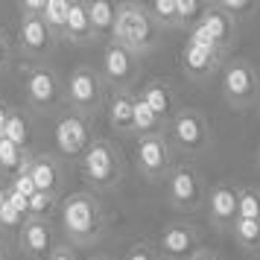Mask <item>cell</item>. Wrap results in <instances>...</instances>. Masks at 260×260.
<instances>
[{"instance_id":"e575fe53","label":"cell","mask_w":260,"mask_h":260,"mask_svg":"<svg viewBox=\"0 0 260 260\" xmlns=\"http://www.w3.org/2000/svg\"><path fill=\"white\" fill-rule=\"evenodd\" d=\"M47 260H79V254H76V248L68 246V243H56V248L50 251Z\"/></svg>"},{"instance_id":"ee69618b","label":"cell","mask_w":260,"mask_h":260,"mask_svg":"<svg viewBox=\"0 0 260 260\" xmlns=\"http://www.w3.org/2000/svg\"><path fill=\"white\" fill-rule=\"evenodd\" d=\"M254 106H257V114H260V96H257V103H254Z\"/></svg>"},{"instance_id":"1f68e13d","label":"cell","mask_w":260,"mask_h":260,"mask_svg":"<svg viewBox=\"0 0 260 260\" xmlns=\"http://www.w3.org/2000/svg\"><path fill=\"white\" fill-rule=\"evenodd\" d=\"M24 222H26L24 213H18L15 208H9V205L0 208V231H6V234H18V231L24 228Z\"/></svg>"},{"instance_id":"ab89813d","label":"cell","mask_w":260,"mask_h":260,"mask_svg":"<svg viewBox=\"0 0 260 260\" xmlns=\"http://www.w3.org/2000/svg\"><path fill=\"white\" fill-rule=\"evenodd\" d=\"M0 260H15L12 257V248H9V243H6L3 237H0Z\"/></svg>"},{"instance_id":"7c38bea8","label":"cell","mask_w":260,"mask_h":260,"mask_svg":"<svg viewBox=\"0 0 260 260\" xmlns=\"http://www.w3.org/2000/svg\"><path fill=\"white\" fill-rule=\"evenodd\" d=\"M24 94H26V103L36 111H56L64 103V88H61L59 76L50 68H41V64L26 68Z\"/></svg>"},{"instance_id":"83f0119b","label":"cell","mask_w":260,"mask_h":260,"mask_svg":"<svg viewBox=\"0 0 260 260\" xmlns=\"http://www.w3.org/2000/svg\"><path fill=\"white\" fill-rule=\"evenodd\" d=\"M41 21L50 26V32H53L56 41H59L61 32H64V21H68V0H44Z\"/></svg>"},{"instance_id":"cb8c5ba5","label":"cell","mask_w":260,"mask_h":260,"mask_svg":"<svg viewBox=\"0 0 260 260\" xmlns=\"http://www.w3.org/2000/svg\"><path fill=\"white\" fill-rule=\"evenodd\" d=\"M231 237L243 251L260 254V219H240L237 216L234 225H231Z\"/></svg>"},{"instance_id":"7bdbcfd3","label":"cell","mask_w":260,"mask_h":260,"mask_svg":"<svg viewBox=\"0 0 260 260\" xmlns=\"http://www.w3.org/2000/svg\"><path fill=\"white\" fill-rule=\"evenodd\" d=\"M257 164H260V141H257Z\"/></svg>"},{"instance_id":"f1b7e54d","label":"cell","mask_w":260,"mask_h":260,"mask_svg":"<svg viewBox=\"0 0 260 260\" xmlns=\"http://www.w3.org/2000/svg\"><path fill=\"white\" fill-rule=\"evenodd\" d=\"M59 208V196L56 193H41L36 190L32 196H29V213H26V219H50V213Z\"/></svg>"},{"instance_id":"d4e9b609","label":"cell","mask_w":260,"mask_h":260,"mask_svg":"<svg viewBox=\"0 0 260 260\" xmlns=\"http://www.w3.org/2000/svg\"><path fill=\"white\" fill-rule=\"evenodd\" d=\"M29 138H32V123H29V117H26L24 111L12 108V111H9V120H6L3 141H9V143H15V146L26 149V146H29Z\"/></svg>"},{"instance_id":"d6986e66","label":"cell","mask_w":260,"mask_h":260,"mask_svg":"<svg viewBox=\"0 0 260 260\" xmlns=\"http://www.w3.org/2000/svg\"><path fill=\"white\" fill-rule=\"evenodd\" d=\"M199 26L211 36V41L222 50V53H228V47L234 44V38H237V21L228 18L216 3H208V6H205V12H202V18H199Z\"/></svg>"},{"instance_id":"30bf717a","label":"cell","mask_w":260,"mask_h":260,"mask_svg":"<svg viewBox=\"0 0 260 260\" xmlns=\"http://www.w3.org/2000/svg\"><path fill=\"white\" fill-rule=\"evenodd\" d=\"M96 71L103 76L106 88H111V91H129L135 85V79H138V73H141V59L135 53H129L126 47L108 41L106 50H103V61H100Z\"/></svg>"},{"instance_id":"3957f363","label":"cell","mask_w":260,"mask_h":260,"mask_svg":"<svg viewBox=\"0 0 260 260\" xmlns=\"http://www.w3.org/2000/svg\"><path fill=\"white\" fill-rule=\"evenodd\" d=\"M79 173H82V181L91 187V193L94 190H114L126 176L123 152L117 149L114 141L96 138L79 158Z\"/></svg>"},{"instance_id":"d590c367","label":"cell","mask_w":260,"mask_h":260,"mask_svg":"<svg viewBox=\"0 0 260 260\" xmlns=\"http://www.w3.org/2000/svg\"><path fill=\"white\" fill-rule=\"evenodd\" d=\"M9 59H12V44H9V38H6V32L0 29V73L9 68Z\"/></svg>"},{"instance_id":"6da1fadb","label":"cell","mask_w":260,"mask_h":260,"mask_svg":"<svg viewBox=\"0 0 260 260\" xmlns=\"http://www.w3.org/2000/svg\"><path fill=\"white\" fill-rule=\"evenodd\" d=\"M59 225L68 246L73 248L94 246L96 240H103V234H106V225H108L106 208L96 199V193H91V190L71 193L59 205Z\"/></svg>"},{"instance_id":"277c9868","label":"cell","mask_w":260,"mask_h":260,"mask_svg":"<svg viewBox=\"0 0 260 260\" xmlns=\"http://www.w3.org/2000/svg\"><path fill=\"white\" fill-rule=\"evenodd\" d=\"M64 88V103L71 106V111L82 114V117H96L103 108H106V96H108V88L103 82V76L96 68L91 64H79L73 68L68 82L61 85Z\"/></svg>"},{"instance_id":"ba28073f","label":"cell","mask_w":260,"mask_h":260,"mask_svg":"<svg viewBox=\"0 0 260 260\" xmlns=\"http://www.w3.org/2000/svg\"><path fill=\"white\" fill-rule=\"evenodd\" d=\"M135 167L146 181H164L170 176L176 161H173V146H170L164 132L135 138Z\"/></svg>"},{"instance_id":"9c48e42d","label":"cell","mask_w":260,"mask_h":260,"mask_svg":"<svg viewBox=\"0 0 260 260\" xmlns=\"http://www.w3.org/2000/svg\"><path fill=\"white\" fill-rule=\"evenodd\" d=\"M53 141H56V149H59L61 158L79 161V158L85 155V149L96 141V135H94V126H91L88 117L76 114V111H68L64 117L56 120Z\"/></svg>"},{"instance_id":"836d02e7","label":"cell","mask_w":260,"mask_h":260,"mask_svg":"<svg viewBox=\"0 0 260 260\" xmlns=\"http://www.w3.org/2000/svg\"><path fill=\"white\" fill-rule=\"evenodd\" d=\"M6 184H9V190H12V193H21L24 199H29V196L36 193V184H32V178H29V173H21V176L9 178Z\"/></svg>"},{"instance_id":"603a6c76","label":"cell","mask_w":260,"mask_h":260,"mask_svg":"<svg viewBox=\"0 0 260 260\" xmlns=\"http://www.w3.org/2000/svg\"><path fill=\"white\" fill-rule=\"evenodd\" d=\"M114 18H117V6H114V3H106V0L88 3V21H91L94 41H96V38H111Z\"/></svg>"},{"instance_id":"8992f818","label":"cell","mask_w":260,"mask_h":260,"mask_svg":"<svg viewBox=\"0 0 260 260\" xmlns=\"http://www.w3.org/2000/svg\"><path fill=\"white\" fill-rule=\"evenodd\" d=\"M219 91L231 108H248L260 96V71L248 59H231L219 71Z\"/></svg>"},{"instance_id":"7a4b0ae2","label":"cell","mask_w":260,"mask_h":260,"mask_svg":"<svg viewBox=\"0 0 260 260\" xmlns=\"http://www.w3.org/2000/svg\"><path fill=\"white\" fill-rule=\"evenodd\" d=\"M108 41L126 47L129 53H135L141 59V56H146L158 47L161 29L152 24L143 3H117V18H114V29H111Z\"/></svg>"},{"instance_id":"b9f144b4","label":"cell","mask_w":260,"mask_h":260,"mask_svg":"<svg viewBox=\"0 0 260 260\" xmlns=\"http://www.w3.org/2000/svg\"><path fill=\"white\" fill-rule=\"evenodd\" d=\"M88 260H111V257H106V254H96V257H88Z\"/></svg>"},{"instance_id":"5bb4252c","label":"cell","mask_w":260,"mask_h":260,"mask_svg":"<svg viewBox=\"0 0 260 260\" xmlns=\"http://www.w3.org/2000/svg\"><path fill=\"white\" fill-rule=\"evenodd\" d=\"M178 64H181V71H184L187 79H193V82H208L211 76H216V73L222 71L225 56L222 53H213V50H202L196 44L184 41V47L178 53Z\"/></svg>"},{"instance_id":"d6a6232c","label":"cell","mask_w":260,"mask_h":260,"mask_svg":"<svg viewBox=\"0 0 260 260\" xmlns=\"http://www.w3.org/2000/svg\"><path fill=\"white\" fill-rule=\"evenodd\" d=\"M123 260H161L158 257V251H155L152 243H135V246H129V251H126V257Z\"/></svg>"},{"instance_id":"44dd1931","label":"cell","mask_w":260,"mask_h":260,"mask_svg":"<svg viewBox=\"0 0 260 260\" xmlns=\"http://www.w3.org/2000/svg\"><path fill=\"white\" fill-rule=\"evenodd\" d=\"M61 38H68L73 44H88L94 41L91 32V21H88V3H68V21H64V32Z\"/></svg>"},{"instance_id":"5b68a950","label":"cell","mask_w":260,"mask_h":260,"mask_svg":"<svg viewBox=\"0 0 260 260\" xmlns=\"http://www.w3.org/2000/svg\"><path fill=\"white\" fill-rule=\"evenodd\" d=\"M167 141L173 146V152H184V155H202L211 146V123L205 117V111L199 108L181 106L173 114V120L167 123Z\"/></svg>"},{"instance_id":"4dcf8cb0","label":"cell","mask_w":260,"mask_h":260,"mask_svg":"<svg viewBox=\"0 0 260 260\" xmlns=\"http://www.w3.org/2000/svg\"><path fill=\"white\" fill-rule=\"evenodd\" d=\"M216 6H219V9H222V12L228 15V18H234L237 24H240V18H248V15L257 9V6H254L251 0H219Z\"/></svg>"},{"instance_id":"60d3db41","label":"cell","mask_w":260,"mask_h":260,"mask_svg":"<svg viewBox=\"0 0 260 260\" xmlns=\"http://www.w3.org/2000/svg\"><path fill=\"white\" fill-rule=\"evenodd\" d=\"M6 193H9V184H6V181L0 178V208L6 205Z\"/></svg>"},{"instance_id":"52a82bcc","label":"cell","mask_w":260,"mask_h":260,"mask_svg":"<svg viewBox=\"0 0 260 260\" xmlns=\"http://www.w3.org/2000/svg\"><path fill=\"white\" fill-rule=\"evenodd\" d=\"M164 181H167V202H170V208H176L181 213H196L205 208L208 184H205V176L193 164H176Z\"/></svg>"},{"instance_id":"8d00e7d4","label":"cell","mask_w":260,"mask_h":260,"mask_svg":"<svg viewBox=\"0 0 260 260\" xmlns=\"http://www.w3.org/2000/svg\"><path fill=\"white\" fill-rule=\"evenodd\" d=\"M41 9H44V0H24V3H21V18L41 15Z\"/></svg>"},{"instance_id":"484cf974","label":"cell","mask_w":260,"mask_h":260,"mask_svg":"<svg viewBox=\"0 0 260 260\" xmlns=\"http://www.w3.org/2000/svg\"><path fill=\"white\" fill-rule=\"evenodd\" d=\"M146 15L152 18L158 29H178V9L176 0H155L146 6Z\"/></svg>"},{"instance_id":"74e56055","label":"cell","mask_w":260,"mask_h":260,"mask_svg":"<svg viewBox=\"0 0 260 260\" xmlns=\"http://www.w3.org/2000/svg\"><path fill=\"white\" fill-rule=\"evenodd\" d=\"M187 260H219V254H216V251H213V248H196V251H193V254H190Z\"/></svg>"},{"instance_id":"9a60e30c","label":"cell","mask_w":260,"mask_h":260,"mask_svg":"<svg viewBox=\"0 0 260 260\" xmlns=\"http://www.w3.org/2000/svg\"><path fill=\"white\" fill-rule=\"evenodd\" d=\"M18 248L29 260H47L50 251L56 248V234L50 219H26L24 228L18 231Z\"/></svg>"},{"instance_id":"ffe728a7","label":"cell","mask_w":260,"mask_h":260,"mask_svg":"<svg viewBox=\"0 0 260 260\" xmlns=\"http://www.w3.org/2000/svg\"><path fill=\"white\" fill-rule=\"evenodd\" d=\"M132 111H135V94H132V91H111V94L106 96L108 126L117 132V135L135 138V135H132Z\"/></svg>"},{"instance_id":"2e32d148","label":"cell","mask_w":260,"mask_h":260,"mask_svg":"<svg viewBox=\"0 0 260 260\" xmlns=\"http://www.w3.org/2000/svg\"><path fill=\"white\" fill-rule=\"evenodd\" d=\"M56 44V36L50 32V26L41 21V15H29V18H21V26H18V50L29 56V59H41L47 56Z\"/></svg>"},{"instance_id":"f35d334b","label":"cell","mask_w":260,"mask_h":260,"mask_svg":"<svg viewBox=\"0 0 260 260\" xmlns=\"http://www.w3.org/2000/svg\"><path fill=\"white\" fill-rule=\"evenodd\" d=\"M9 111H12V108L6 106V103H0V141H3V132H6V120H9Z\"/></svg>"},{"instance_id":"4fadbf2b","label":"cell","mask_w":260,"mask_h":260,"mask_svg":"<svg viewBox=\"0 0 260 260\" xmlns=\"http://www.w3.org/2000/svg\"><path fill=\"white\" fill-rule=\"evenodd\" d=\"M237 187L234 181H216L213 187H208V199H205V211L213 228L219 231H231V225L237 219Z\"/></svg>"},{"instance_id":"7402d4cb","label":"cell","mask_w":260,"mask_h":260,"mask_svg":"<svg viewBox=\"0 0 260 260\" xmlns=\"http://www.w3.org/2000/svg\"><path fill=\"white\" fill-rule=\"evenodd\" d=\"M29 158H32L29 149H21V146H15L9 141H0V178L9 181V178L26 173Z\"/></svg>"},{"instance_id":"f546056e","label":"cell","mask_w":260,"mask_h":260,"mask_svg":"<svg viewBox=\"0 0 260 260\" xmlns=\"http://www.w3.org/2000/svg\"><path fill=\"white\" fill-rule=\"evenodd\" d=\"M178 9V29H193L199 24L202 12H205V3H196V0H176Z\"/></svg>"},{"instance_id":"ac0fdd59","label":"cell","mask_w":260,"mask_h":260,"mask_svg":"<svg viewBox=\"0 0 260 260\" xmlns=\"http://www.w3.org/2000/svg\"><path fill=\"white\" fill-rule=\"evenodd\" d=\"M138 96L152 108V114L164 123V129H167V123L173 120V114L181 108V106H178L176 88L167 82V79H149V82L141 88V94H138Z\"/></svg>"},{"instance_id":"e0dca14e","label":"cell","mask_w":260,"mask_h":260,"mask_svg":"<svg viewBox=\"0 0 260 260\" xmlns=\"http://www.w3.org/2000/svg\"><path fill=\"white\" fill-rule=\"evenodd\" d=\"M26 173L32 178L36 190H41V193H56L59 196L64 190V167H61V158H56V155H47V152L32 155Z\"/></svg>"},{"instance_id":"4316f807","label":"cell","mask_w":260,"mask_h":260,"mask_svg":"<svg viewBox=\"0 0 260 260\" xmlns=\"http://www.w3.org/2000/svg\"><path fill=\"white\" fill-rule=\"evenodd\" d=\"M237 216L240 219H260V187H254V184L237 187Z\"/></svg>"},{"instance_id":"8fae6325","label":"cell","mask_w":260,"mask_h":260,"mask_svg":"<svg viewBox=\"0 0 260 260\" xmlns=\"http://www.w3.org/2000/svg\"><path fill=\"white\" fill-rule=\"evenodd\" d=\"M196 248H202V231L184 219L167 222L155 240V251L161 260H187Z\"/></svg>"}]
</instances>
